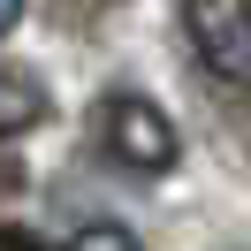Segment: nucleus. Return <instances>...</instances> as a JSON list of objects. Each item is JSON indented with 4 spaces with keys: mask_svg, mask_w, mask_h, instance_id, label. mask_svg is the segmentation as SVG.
Here are the masks:
<instances>
[{
    "mask_svg": "<svg viewBox=\"0 0 251 251\" xmlns=\"http://www.w3.org/2000/svg\"><path fill=\"white\" fill-rule=\"evenodd\" d=\"M99 145H107V160H114V168H129V175H168L175 160H183L175 122H168L145 92L99 99Z\"/></svg>",
    "mask_w": 251,
    "mask_h": 251,
    "instance_id": "f257e3e1",
    "label": "nucleus"
},
{
    "mask_svg": "<svg viewBox=\"0 0 251 251\" xmlns=\"http://www.w3.org/2000/svg\"><path fill=\"white\" fill-rule=\"evenodd\" d=\"M183 31L213 76L251 84V0H183Z\"/></svg>",
    "mask_w": 251,
    "mask_h": 251,
    "instance_id": "f03ea898",
    "label": "nucleus"
},
{
    "mask_svg": "<svg viewBox=\"0 0 251 251\" xmlns=\"http://www.w3.org/2000/svg\"><path fill=\"white\" fill-rule=\"evenodd\" d=\"M38 122H46V84L23 69H0V137H23Z\"/></svg>",
    "mask_w": 251,
    "mask_h": 251,
    "instance_id": "7ed1b4c3",
    "label": "nucleus"
},
{
    "mask_svg": "<svg viewBox=\"0 0 251 251\" xmlns=\"http://www.w3.org/2000/svg\"><path fill=\"white\" fill-rule=\"evenodd\" d=\"M69 251H137V236H129L122 221H92V228L69 236Z\"/></svg>",
    "mask_w": 251,
    "mask_h": 251,
    "instance_id": "20e7f679",
    "label": "nucleus"
},
{
    "mask_svg": "<svg viewBox=\"0 0 251 251\" xmlns=\"http://www.w3.org/2000/svg\"><path fill=\"white\" fill-rule=\"evenodd\" d=\"M16 23H23V0H0V38L16 31Z\"/></svg>",
    "mask_w": 251,
    "mask_h": 251,
    "instance_id": "39448f33",
    "label": "nucleus"
}]
</instances>
